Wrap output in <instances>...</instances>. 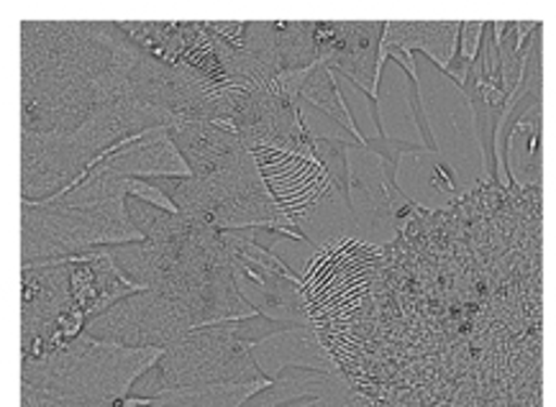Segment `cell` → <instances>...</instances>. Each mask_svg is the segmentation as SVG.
<instances>
[{
    "label": "cell",
    "mask_w": 556,
    "mask_h": 407,
    "mask_svg": "<svg viewBox=\"0 0 556 407\" xmlns=\"http://www.w3.org/2000/svg\"><path fill=\"white\" fill-rule=\"evenodd\" d=\"M190 331H195L192 313L182 303L154 290L124 297L85 323V333L92 339L128 348H167Z\"/></svg>",
    "instance_id": "6"
},
{
    "label": "cell",
    "mask_w": 556,
    "mask_h": 407,
    "mask_svg": "<svg viewBox=\"0 0 556 407\" xmlns=\"http://www.w3.org/2000/svg\"><path fill=\"white\" fill-rule=\"evenodd\" d=\"M413 92H418L416 82L410 80L403 67L395 62L384 64V73L377 88V118H380V133L390 144L403 149H429L424 126H420L416 113V100Z\"/></svg>",
    "instance_id": "12"
},
{
    "label": "cell",
    "mask_w": 556,
    "mask_h": 407,
    "mask_svg": "<svg viewBox=\"0 0 556 407\" xmlns=\"http://www.w3.org/2000/svg\"><path fill=\"white\" fill-rule=\"evenodd\" d=\"M288 407H372L369 399H365L359 392L352 390L349 395H331V397H313L301 399V403H292Z\"/></svg>",
    "instance_id": "24"
},
{
    "label": "cell",
    "mask_w": 556,
    "mask_h": 407,
    "mask_svg": "<svg viewBox=\"0 0 556 407\" xmlns=\"http://www.w3.org/2000/svg\"><path fill=\"white\" fill-rule=\"evenodd\" d=\"M292 228H298L313 249L359 239V228H356L352 205H349V198L337 185H331V190L305 216L298 218Z\"/></svg>",
    "instance_id": "16"
},
{
    "label": "cell",
    "mask_w": 556,
    "mask_h": 407,
    "mask_svg": "<svg viewBox=\"0 0 556 407\" xmlns=\"http://www.w3.org/2000/svg\"><path fill=\"white\" fill-rule=\"evenodd\" d=\"M126 190H128V195H131L134 200H141V203L154 205V208H162L167 213H180V208L175 205V200L152 182L139 180V177H126Z\"/></svg>",
    "instance_id": "22"
},
{
    "label": "cell",
    "mask_w": 556,
    "mask_h": 407,
    "mask_svg": "<svg viewBox=\"0 0 556 407\" xmlns=\"http://www.w3.org/2000/svg\"><path fill=\"white\" fill-rule=\"evenodd\" d=\"M346 198L359 228V241L367 246L392 244L401 231V205L408 208L410 200L390 185L388 160L372 147L352 144L346 152Z\"/></svg>",
    "instance_id": "7"
},
{
    "label": "cell",
    "mask_w": 556,
    "mask_h": 407,
    "mask_svg": "<svg viewBox=\"0 0 556 407\" xmlns=\"http://www.w3.org/2000/svg\"><path fill=\"white\" fill-rule=\"evenodd\" d=\"M252 346V341L241 339V323L195 328L167 346L160 364L147 371L134 390L141 397H156L167 390L195 384L269 380L256 367Z\"/></svg>",
    "instance_id": "4"
},
{
    "label": "cell",
    "mask_w": 556,
    "mask_h": 407,
    "mask_svg": "<svg viewBox=\"0 0 556 407\" xmlns=\"http://www.w3.org/2000/svg\"><path fill=\"white\" fill-rule=\"evenodd\" d=\"M269 384H273V380L177 387L152 397L147 407H241L247 399H252L262 390H267Z\"/></svg>",
    "instance_id": "18"
},
{
    "label": "cell",
    "mask_w": 556,
    "mask_h": 407,
    "mask_svg": "<svg viewBox=\"0 0 556 407\" xmlns=\"http://www.w3.org/2000/svg\"><path fill=\"white\" fill-rule=\"evenodd\" d=\"M126 177L98 162L80 182L45 200L24 198L21 256L28 262L67 259L103 246L141 244L144 233L128 218Z\"/></svg>",
    "instance_id": "1"
},
{
    "label": "cell",
    "mask_w": 556,
    "mask_h": 407,
    "mask_svg": "<svg viewBox=\"0 0 556 407\" xmlns=\"http://www.w3.org/2000/svg\"><path fill=\"white\" fill-rule=\"evenodd\" d=\"M167 348H128L80 333L41 359L24 361L21 384H31L52 395L118 403L131 395L147 371H152Z\"/></svg>",
    "instance_id": "2"
},
{
    "label": "cell",
    "mask_w": 556,
    "mask_h": 407,
    "mask_svg": "<svg viewBox=\"0 0 556 407\" xmlns=\"http://www.w3.org/2000/svg\"><path fill=\"white\" fill-rule=\"evenodd\" d=\"M301 100L303 103H308L311 109L324 113V116L337 120L339 126H344L362 147L369 144L367 136L362 133L359 126H356L352 111H349L344 92H341V85L337 80V73L326 67V64H318L316 73L308 77V82H305V88L301 92Z\"/></svg>",
    "instance_id": "19"
},
{
    "label": "cell",
    "mask_w": 556,
    "mask_h": 407,
    "mask_svg": "<svg viewBox=\"0 0 556 407\" xmlns=\"http://www.w3.org/2000/svg\"><path fill=\"white\" fill-rule=\"evenodd\" d=\"M256 367L269 380H277L285 369H311L324 374H341V367L331 359L329 348L324 346L318 331L313 326L280 328L265 335L252 346Z\"/></svg>",
    "instance_id": "11"
},
{
    "label": "cell",
    "mask_w": 556,
    "mask_h": 407,
    "mask_svg": "<svg viewBox=\"0 0 556 407\" xmlns=\"http://www.w3.org/2000/svg\"><path fill=\"white\" fill-rule=\"evenodd\" d=\"M418 100L437 152L452 164L465 192L490 180L472 98L437 64H418Z\"/></svg>",
    "instance_id": "5"
},
{
    "label": "cell",
    "mask_w": 556,
    "mask_h": 407,
    "mask_svg": "<svg viewBox=\"0 0 556 407\" xmlns=\"http://www.w3.org/2000/svg\"><path fill=\"white\" fill-rule=\"evenodd\" d=\"M354 387L344 374H324V371L311 369H285L277 380H273L267 390L247 399L241 407H288L292 403L313 397L349 395Z\"/></svg>",
    "instance_id": "15"
},
{
    "label": "cell",
    "mask_w": 556,
    "mask_h": 407,
    "mask_svg": "<svg viewBox=\"0 0 556 407\" xmlns=\"http://www.w3.org/2000/svg\"><path fill=\"white\" fill-rule=\"evenodd\" d=\"M169 133H173L185 162L190 164L192 177H211L244 149L237 133L205 124V120H182L169 128Z\"/></svg>",
    "instance_id": "14"
},
{
    "label": "cell",
    "mask_w": 556,
    "mask_h": 407,
    "mask_svg": "<svg viewBox=\"0 0 556 407\" xmlns=\"http://www.w3.org/2000/svg\"><path fill=\"white\" fill-rule=\"evenodd\" d=\"M252 154L277 205L290 218V226L331 190L333 180L329 169L318 162V156H305L275 147H260Z\"/></svg>",
    "instance_id": "8"
},
{
    "label": "cell",
    "mask_w": 556,
    "mask_h": 407,
    "mask_svg": "<svg viewBox=\"0 0 556 407\" xmlns=\"http://www.w3.org/2000/svg\"><path fill=\"white\" fill-rule=\"evenodd\" d=\"M98 162H103L105 167L121 177H139V180H144V177H154V180H162V177H180V180L192 177L190 164L185 162L167 126H156L137 136H128Z\"/></svg>",
    "instance_id": "10"
},
{
    "label": "cell",
    "mask_w": 556,
    "mask_h": 407,
    "mask_svg": "<svg viewBox=\"0 0 556 407\" xmlns=\"http://www.w3.org/2000/svg\"><path fill=\"white\" fill-rule=\"evenodd\" d=\"M541 103L526 109L523 116L516 120L508 136V173L510 180L520 188H539L541 182Z\"/></svg>",
    "instance_id": "17"
},
{
    "label": "cell",
    "mask_w": 556,
    "mask_h": 407,
    "mask_svg": "<svg viewBox=\"0 0 556 407\" xmlns=\"http://www.w3.org/2000/svg\"><path fill=\"white\" fill-rule=\"evenodd\" d=\"M484 34H488V24H482V21H465L459 34V54L456 56L469 64H475L477 56H480Z\"/></svg>",
    "instance_id": "23"
},
{
    "label": "cell",
    "mask_w": 556,
    "mask_h": 407,
    "mask_svg": "<svg viewBox=\"0 0 556 407\" xmlns=\"http://www.w3.org/2000/svg\"><path fill=\"white\" fill-rule=\"evenodd\" d=\"M21 407H118L116 403H105V399H80L67 395H52L31 384H21Z\"/></svg>",
    "instance_id": "21"
},
{
    "label": "cell",
    "mask_w": 556,
    "mask_h": 407,
    "mask_svg": "<svg viewBox=\"0 0 556 407\" xmlns=\"http://www.w3.org/2000/svg\"><path fill=\"white\" fill-rule=\"evenodd\" d=\"M392 177L395 188L424 211H446L467 195L452 164L433 149H401Z\"/></svg>",
    "instance_id": "9"
},
{
    "label": "cell",
    "mask_w": 556,
    "mask_h": 407,
    "mask_svg": "<svg viewBox=\"0 0 556 407\" xmlns=\"http://www.w3.org/2000/svg\"><path fill=\"white\" fill-rule=\"evenodd\" d=\"M459 21H388L382 34L384 49H403V52H424L431 64L446 73L448 64L459 54Z\"/></svg>",
    "instance_id": "13"
},
{
    "label": "cell",
    "mask_w": 556,
    "mask_h": 407,
    "mask_svg": "<svg viewBox=\"0 0 556 407\" xmlns=\"http://www.w3.org/2000/svg\"><path fill=\"white\" fill-rule=\"evenodd\" d=\"M182 216L205 224L216 231H247V228H267L273 224L290 226L254 154L244 147L211 177H162L154 180Z\"/></svg>",
    "instance_id": "3"
},
{
    "label": "cell",
    "mask_w": 556,
    "mask_h": 407,
    "mask_svg": "<svg viewBox=\"0 0 556 407\" xmlns=\"http://www.w3.org/2000/svg\"><path fill=\"white\" fill-rule=\"evenodd\" d=\"M275 39L280 49L285 69H301L318 64L316 47V24H290V21H275Z\"/></svg>",
    "instance_id": "20"
}]
</instances>
